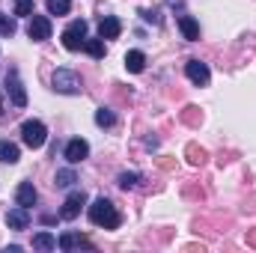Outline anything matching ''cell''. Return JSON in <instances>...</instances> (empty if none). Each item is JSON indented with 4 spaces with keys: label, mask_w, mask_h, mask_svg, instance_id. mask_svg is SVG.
Returning <instances> with one entry per match:
<instances>
[{
    "label": "cell",
    "mask_w": 256,
    "mask_h": 253,
    "mask_svg": "<svg viewBox=\"0 0 256 253\" xmlns=\"http://www.w3.org/2000/svg\"><path fill=\"white\" fill-rule=\"evenodd\" d=\"M86 214H90V220H92L96 226H104V230H120V224H122V218H120L116 206H114L108 196L92 200V206L86 208Z\"/></svg>",
    "instance_id": "1"
},
{
    "label": "cell",
    "mask_w": 256,
    "mask_h": 253,
    "mask_svg": "<svg viewBox=\"0 0 256 253\" xmlns=\"http://www.w3.org/2000/svg\"><path fill=\"white\" fill-rule=\"evenodd\" d=\"M51 86L63 96H80L84 92V84H80L78 72H72V68H57L51 74Z\"/></svg>",
    "instance_id": "2"
},
{
    "label": "cell",
    "mask_w": 256,
    "mask_h": 253,
    "mask_svg": "<svg viewBox=\"0 0 256 253\" xmlns=\"http://www.w3.org/2000/svg\"><path fill=\"white\" fill-rule=\"evenodd\" d=\"M21 140H24V146H30V149H42L45 140H48L45 122H39V120H24V122H21Z\"/></svg>",
    "instance_id": "3"
},
{
    "label": "cell",
    "mask_w": 256,
    "mask_h": 253,
    "mask_svg": "<svg viewBox=\"0 0 256 253\" xmlns=\"http://www.w3.org/2000/svg\"><path fill=\"white\" fill-rule=\"evenodd\" d=\"M86 30H90V24L84 18H74L63 30V48L66 51H80L84 42H86Z\"/></svg>",
    "instance_id": "4"
},
{
    "label": "cell",
    "mask_w": 256,
    "mask_h": 253,
    "mask_svg": "<svg viewBox=\"0 0 256 253\" xmlns=\"http://www.w3.org/2000/svg\"><path fill=\"white\" fill-rule=\"evenodd\" d=\"M6 92H9V98H12L15 108H27V92H24V84H21L15 66L6 68Z\"/></svg>",
    "instance_id": "5"
},
{
    "label": "cell",
    "mask_w": 256,
    "mask_h": 253,
    "mask_svg": "<svg viewBox=\"0 0 256 253\" xmlns=\"http://www.w3.org/2000/svg\"><path fill=\"white\" fill-rule=\"evenodd\" d=\"M51 18L48 15H30V24H27V36L33 39V42H45V39H51Z\"/></svg>",
    "instance_id": "6"
},
{
    "label": "cell",
    "mask_w": 256,
    "mask_h": 253,
    "mask_svg": "<svg viewBox=\"0 0 256 253\" xmlns=\"http://www.w3.org/2000/svg\"><path fill=\"white\" fill-rule=\"evenodd\" d=\"M84 206H86V194H84V190H72V194L66 196L63 208H60V218H63V220H72V218H78Z\"/></svg>",
    "instance_id": "7"
},
{
    "label": "cell",
    "mask_w": 256,
    "mask_h": 253,
    "mask_svg": "<svg viewBox=\"0 0 256 253\" xmlns=\"http://www.w3.org/2000/svg\"><path fill=\"white\" fill-rule=\"evenodd\" d=\"M185 74H188V80L196 84V86H206L212 80V72H208V66L202 63V60H188L185 63Z\"/></svg>",
    "instance_id": "8"
},
{
    "label": "cell",
    "mask_w": 256,
    "mask_h": 253,
    "mask_svg": "<svg viewBox=\"0 0 256 253\" xmlns=\"http://www.w3.org/2000/svg\"><path fill=\"white\" fill-rule=\"evenodd\" d=\"M86 155H90V143H86L84 137H72V140L66 143V161H68V164H80Z\"/></svg>",
    "instance_id": "9"
},
{
    "label": "cell",
    "mask_w": 256,
    "mask_h": 253,
    "mask_svg": "<svg viewBox=\"0 0 256 253\" xmlns=\"http://www.w3.org/2000/svg\"><path fill=\"white\" fill-rule=\"evenodd\" d=\"M57 244H60V250H66V253L80 250V248H84V250H92V242H90L86 236H80V232H63Z\"/></svg>",
    "instance_id": "10"
},
{
    "label": "cell",
    "mask_w": 256,
    "mask_h": 253,
    "mask_svg": "<svg viewBox=\"0 0 256 253\" xmlns=\"http://www.w3.org/2000/svg\"><path fill=\"white\" fill-rule=\"evenodd\" d=\"M6 226L15 230V232L27 230V226H30V212H27L24 206H15L12 212H6Z\"/></svg>",
    "instance_id": "11"
},
{
    "label": "cell",
    "mask_w": 256,
    "mask_h": 253,
    "mask_svg": "<svg viewBox=\"0 0 256 253\" xmlns=\"http://www.w3.org/2000/svg\"><path fill=\"white\" fill-rule=\"evenodd\" d=\"M122 33V21L116 18V15H102V21H98V36L102 39H116Z\"/></svg>",
    "instance_id": "12"
},
{
    "label": "cell",
    "mask_w": 256,
    "mask_h": 253,
    "mask_svg": "<svg viewBox=\"0 0 256 253\" xmlns=\"http://www.w3.org/2000/svg\"><path fill=\"white\" fill-rule=\"evenodd\" d=\"M36 200H39V194L33 188V182H21V185H18V190H15V202H18V206L30 208V206H36Z\"/></svg>",
    "instance_id": "13"
},
{
    "label": "cell",
    "mask_w": 256,
    "mask_h": 253,
    "mask_svg": "<svg viewBox=\"0 0 256 253\" xmlns=\"http://www.w3.org/2000/svg\"><path fill=\"white\" fill-rule=\"evenodd\" d=\"M179 30H182V36L188 42H196L200 39V24H196L194 15H179Z\"/></svg>",
    "instance_id": "14"
},
{
    "label": "cell",
    "mask_w": 256,
    "mask_h": 253,
    "mask_svg": "<svg viewBox=\"0 0 256 253\" xmlns=\"http://www.w3.org/2000/svg\"><path fill=\"white\" fill-rule=\"evenodd\" d=\"M18 158H21V149L12 140H0V161L3 164H18Z\"/></svg>",
    "instance_id": "15"
},
{
    "label": "cell",
    "mask_w": 256,
    "mask_h": 253,
    "mask_svg": "<svg viewBox=\"0 0 256 253\" xmlns=\"http://www.w3.org/2000/svg\"><path fill=\"white\" fill-rule=\"evenodd\" d=\"M126 68L131 74H140L143 68H146V54L143 51H128L126 54Z\"/></svg>",
    "instance_id": "16"
},
{
    "label": "cell",
    "mask_w": 256,
    "mask_h": 253,
    "mask_svg": "<svg viewBox=\"0 0 256 253\" xmlns=\"http://www.w3.org/2000/svg\"><path fill=\"white\" fill-rule=\"evenodd\" d=\"M84 51L90 54V57H96V60H102L104 54H108V48H104V39L98 36V39H86L84 42Z\"/></svg>",
    "instance_id": "17"
},
{
    "label": "cell",
    "mask_w": 256,
    "mask_h": 253,
    "mask_svg": "<svg viewBox=\"0 0 256 253\" xmlns=\"http://www.w3.org/2000/svg\"><path fill=\"white\" fill-rule=\"evenodd\" d=\"M96 126L98 128H114L116 126V114H114L110 108H98V110H96Z\"/></svg>",
    "instance_id": "18"
},
{
    "label": "cell",
    "mask_w": 256,
    "mask_h": 253,
    "mask_svg": "<svg viewBox=\"0 0 256 253\" xmlns=\"http://www.w3.org/2000/svg\"><path fill=\"white\" fill-rule=\"evenodd\" d=\"M33 248H36V250H54V248H57V238H54L51 232H36V236H33Z\"/></svg>",
    "instance_id": "19"
},
{
    "label": "cell",
    "mask_w": 256,
    "mask_h": 253,
    "mask_svg": "<svg viewBox=\"0 0 256 253\" xmlns=\"http://www.w3.org/2000/svg\"><path fill=\"white\" fill-rule=\"evenodd\" d=\"M74 182H78V176H74V170H72V167L57 170V176H54V185H57V188H72Z\"/></svg>",
    "instance_id": "20"
},
{
    "label": "cell",
    "mask_w": 256,
    "mask_h": 253,
    "mask_svg": "<svg viewBox=\"0 0 256 253\" xmlns=\"http://www.w3.org/2000/svg\"><path fill=\"white\" fill-rule=\"evenodd\" d=\"M140 182H143V179H140V173H120V176H116V185H120L122 190L137 188Z\"/></svg>",
    "instance_id": "21"
},
{
    "label": "cell",
    "mask_w": 256,
    "mask_h": 253,
    "mask_svg": "<svg viewBox=\"0 0 256 253\" xmlns=\"http://www.w3.org/2000/svg\"><path fill=\"white\" fill-rule=\"evenodd\" d=\"M72 0H48V15H68Z\"/></svg>",
    "instance_id": "22"
},
{
    "label": "cell",
    "mask_w": 256,
    "mask_h": 253,
    "mask_svg": "<svg viewBox=\"0 0 256 253\" xmlns=\"http://www.w3.org/2000/svg\"><path fill=\"white\" fill-rule=\"evenodd\" d=\"M15 30H18L15 18H9V15L0 12V36H15Z\"/></svg>",
    "instance_id": "23"
},
{
    "label": "cell",
    "mask_w": 256,
    "mask_h": 253,
    "mask_svg": "<svg viewBox=\"0 0 256 253\" xmlns=\"http://www.w3.org/2000/svg\"><path fill=\"white\" fill-rule=\"evenodd\" d=\"M12 3H15V15H21V18L33 15V0H12Z\"/></svg>",
    "instance_id": "24"
},
{
    "label": "cell",
    "mask_w": 256,
    "mask_h": 253,
    "mask_svg": "<svg viewBox=\"0 0 256 253\" xmlns=\"http://www.w3.org/2000/svg\"><path fill=\"white\" fill-rule=\"evenodd\" d=\"M140 18H143V21H149V24H155V27L161 24V15H158L155 9H140Z\"/></svg>",
    "instance_id": "25"
},
{
    "label": "cell",
    "mask_w": 256,
    "mask_h": 253,
    "mask_svg": "<svg viewBox=\"0 0 256 253\" xmlns=\"http://www.w3.org/2000/svg\"><path fill=\"white\" fill-rule=\"evenodd\" d=\"M188 155H191V164H202L206 161V152L196 149V146H188Z\"/></svg>",
    "instance_id": "26"
},
{
    "label": "cell",
    "mask_w": 256,
    "mask_h": 253,
    "mask_svg": "<svg viewBox=\"0 0 256 253\" xmlns=\"http://www.w3.org/2000/svg\"><path fill=\"white\" fill-rule=\"evenodd\" d=\"M182 3L185 0H167V6H173V9H182Z\"/></svg>",
    "instance_id": "27"
},
{
    "label": "cell",
    "mask_w": 256,
    "mask_h": 253,
    "mask_svg": "<svg viewBox=\"0 0 256 253\" xmlns=\"http://www.w3.org/2000/svg\"><path fill=\"white\" fill-rule=\"evenodd\" d=\"M0 114H3V96H0Z\"/></svg>",
    "instance_id": "28"
},
{
    "label": "cell",
    "mask_w": 256,
    "mask_h": 253,
    "mask_svg": "<svg viewBox=\"0 0 256 253\" xmlns=\"http://www.w3.org/2000/svg\"><path fill=\"white\" fill-rule=\"evenodd\" d=\"M250 242H254V244H256V236H254V238H250Z\"/></svg>",
    "instance_id": "29"
}]
</instances>
